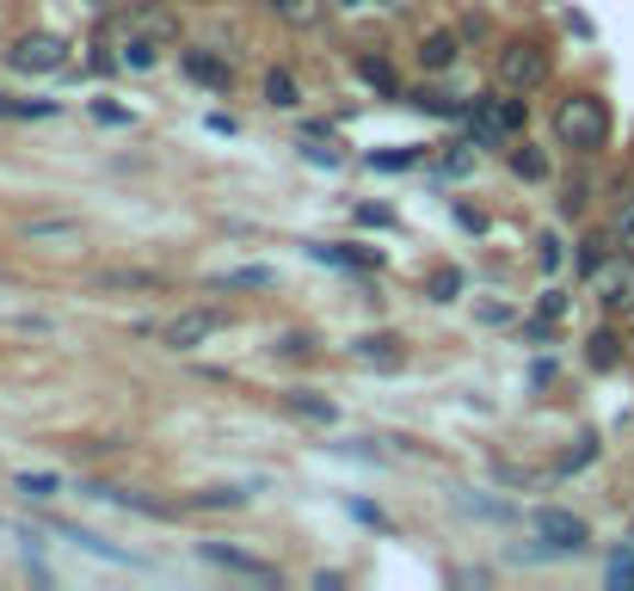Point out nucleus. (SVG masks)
<instances>
[{
	"label": "nucleus",
	"mask_w": 634,
	"mask_h": 591,
	"mask_svg": "<svg viewBox=\"0 0 634 591\" xmlns=\"http://www.w3.org/2000/svg\"><path fill=\"white\" fill-rule=\"evenodd\" d=\"M555 142L572 148V155H598L610 142V105L598 93H567L555 105Z\"/></svg>",
	"instance_id": "1"
},
{
	"label": "nucleus",
	"mask_w": 634,
	"mask_h": 591,
	"mask_svg": "<svg viewBox=\"0 0 634 591\" xmlns=\"http://www.w3.org/2000/svg\"><path fill=\"white\" fill-rule=\"evenodd\" d=\"M548 68H555V56H548L536 37H511L493 56V80L505 93H536V87H548Z\"/></svg>",
	"instance_id": "2"
},
{
	"label": "nucleus",
	"mask_w": 634,
	"mask_h": 591,
	"mask_svg": "<svg viewBox=\"0 0 634 591\" xmlns=\"http://www.w3.org/2000/svg\"><path fill=\"white\" fill-rule=\"evenodd\" d=\"M591 290H598L603 314H634V253H610V259L591 271Z\"/></svg>",
	"instance_id": "3"
},
{
	"label": "nucleus",
	"mask_w": 634,
	"mask_h": 591,
	"mask_svg": "<svg viewBox=\"0 0 634 591\" xmlns=\"http://www.w3.org/2000/svg\"><path fill=\"white\" fill-rule=\"evenodd\" d=\"M222 327H229V314L222 309H186V314H173L167 327H160V345H167V352H198V345H210Z\"/></svg>",
	"instance_id": "4"
},
{
	"label": "nucleus",
	"mask_w": 634,
	"mask_h": 591,
	"mask_svg": "<svg viewBox=\"0 0 634 591\" xmlns=\"http://www.w3.org/2000/svg\"><path fill=\"white\" fill-rule=\"evenodd\" d=\"M7 63H13L19 75H56V68L68 63V44L56 32H25L13 49H7Z\"/></svg>",
	"instance_id": "5"
},
{
	"label": "nucleus",
	"mask_w": 634,
	"mask_h": 591,
	"mask_svg": "<svg viewBox=\"0 0 634 591\" xmlns=\"http://www.w3.org/2000/svg\"><path fill=\"white\" fill-rule=\"evenodd\" d=\"M198 560H210V567H222V573H241V579H259V586L278 591L283 573L271 567V560L247 555V548H229V543H198Z\"/></svg>",
	"instance_id": "6"
},
{
	"label": "nucleus",
	"mask_w": 634,
	"mask_h": 591,
	"mask_svg": "<svg viewBox=\"0 0 634 591\" xmlns=\"http://www.w3.org/2000/svg\"><path fill=\"white\" fill-rule=\"evenodd\" d=\"M536 536H542V543H548V548H560V555H579V548L591 543L586 517L560 512V505H548V512H536Z\"/></svg>",
	"instance_id": "7"
},
{
	"label": "nucleus",
	"mask_w": 634,
	"mask_h": 591,
	"mask_svg": "<svg viewBox=\"0 0 634 591\" xmlns=\"http://www.w3.org/2000/svg\"><path fill=\"white\" fill-rule=\"evenodd\" d=\"M352 358L370 364V370H401V364H407V345L394 339V333H364V339H352Z\"/></svg>",
	"instance_id": "8"
},
{
	"label": "nucleus",
	"mask_w": 634,
	"mask_h": 591,
	"mask_svg": "<svg viewBox=\"0 0 634 591\" xmlns=\"http://www.w3.org/2000/svg\"><path fill=\"white\" fill-rule=\"evenodd\" d=\"M186 75L198 80V87H210V93H229L234 87V68L222 63V56H210V49H186Z\"/></svg>",
	"instance_id": "9"
},
{
	"label": "nucleus",
	"mask_w": 634,
	"mask_h": 591,
	"mask_svg": "<svg viewBox=\"0 0 634 591\" xmlns=\"http://www.w3.org/2000/svg\"><path fill=\"white\" fill-rule=\"evenodd\" d=\"M456 56H463L456 32H432L425 44H419V68H425V75H444V68H456Z\"/></svg>",
	"instance_id": "10"
},
{
	"label": "nucleus",
	"mask_w": 634,
	"mask_h": 591,
	"mask_svg": "<svg viewBox=\"0 0 634 591\" xmlns=\"http://www.w3.org/2000/svg\"><path fill=\"white\" fill-rule=\"evenodd\" d=\"M271 283H278V271H265V265H241V271H216L210 290H271Z\"/></svg>",
	"instance_id": "11"
},
{
	"label": "nucleus",
	"mask_w": 634,
	"mask_h": 591,
	"mask_svg": "<svg viewBox=\"0 0 634 591\" xmlns=\"http://www.w3.org/2000/svg\"><path fill=\"white\" fill-rule=\"evenodd\" d=\"M7 487H13L19 499H32V505H44V499H56V493H63V475H32V468H19V475H13Z\"/></svg>",
	"instance_id": "12"
},
{
	"label": "nucleus",
	"mask_w": 634,
	"mask_h": 591,
	"mask_svg": "<svg viewBox=\"0 0 634 591\" xmlns=\"http://www.w3.org/2000/svg\"><path fill=\"white\" fill-rule=\"evenodd\" d=\"M283 401H290V413H302V420H314V425H333V420H340V406L326 401V394H314V389H290Z\"/></svg>",
	"instance_id": "13"
},
{
	"label": "nucleus",
	"mask_w": 634,
	"mask_h": 591,
	"mask_svg": "<svg viewBox=\"0 0 634 591\" xmlns=\"http://www.w3.org/2000/svg\"><path fill=\"white\" fill-rule=\"evenodd\" d=\"M99 290H160V271H130V265H111V271H99Z\"/></svg>",
	"instance_id": "14"
},
{
	"label": "nucleus",
	"mask_w": 634,
	"mask_h": 591,
	"mask_svg": "<svg viewBox=\"0 0 634 591\" xmlns=\"http://www.w3.org/2000/svg\"><path fill=\"white\" fill-rule=\"evenodd\" d=\"M130 25H136L142 37H160V44H173V37H179V19H173L167 7H142V13L130 19Z\"/></svg>",
	"instance_id": "15"
},
{
	"label": "nucleus",
	"mask_w": 634,
	"mask_h": 591,
	"mask_svg": "<svg viewBox=\"0 0 634 591\" xmlns=\"http://www.w3.org/2000/svg\"><path fill=\"white\" fill-rule=\"evenodd\" d=\"M265 99H271L278 111H296V105H302V87H296L290 68H271V75H265Z\"/></svg>",
	"instance_id": "16"
},
{
	"label": "nucleus",
	"mask_w": 634,
	"mask_h": 591,
	"mask_svg": "<svg viewBox=\"0 0 634 591\" xmlns=\"http://www.w3.org/2000/svg\"><path fill=\"white\" fill-rule=\"evenodd\" d=\"M616 358H622V352H616V333L598 327V333L586 339V364H591V370H616Z\"/></svg>",
	"instance_id": "17"
},
{
	"label": "nucleus",
	"mask_w": 634,
	"mask_h": 591,
	"mask_svg": "<svg viewBox=\"0 0 634 591\" xmlns=\"http://www.w3.org/2000/svg\"><path fill=\"white\" fill-rule=\"evenodd\" d=\"M283 25H321V0H265Z\"/></svg>",
	"instance_id": "18"
},
{
	"label": "nucleus",
	"mask_w": 634,
	"mask_h": 591,
	"mask_svg": "<svg viewBox=\"0 0 634 591\" xmlns=\"http://www.w3.org/2000/svg\"><path fill=\"white\" fill-rule=\"evenodd\" d=\"M610 253H616V234H591V241H579V271H598L603 259H610Z\"/></svg>",
	"instance_id": "19"
},
{
	"label": "nucleus",
	"mask_w": 634,
	"mask_h": 591,
	"mask_svg": "<svg viewBox=\"0 0 634 591\" xmlns=\"http://www.w3.org/2000/svg\"><path fill=\"white\" fill-rule=\"evenodd\" d=\"M160 63V49H155V37H130V44H124V68H136V75H148V68H155Z\"/></svg>",
	"instance_id": "20"
},
{
	"label": "nucleus",
	"mask_w": 634,
	"mask_h": 591,
	"mask_svg": "<svg viewBox=\"0 0 634 591\" xmlns=\"http://www.w3.org/2000/svg\"><path fill=\"white\" fill-rule=\"evenodd\" d=\"M19 234H25V241H80V222H25V228H19Z\"/></svg>",
	"instance_id": "21"
},
{
	"label": "nucleus",
	"mask_w": 634,
	"mask_h": 591,
	"mask_svg": "<svg viewBox=\"0 0 634 591\" xmlns=\"http://www.w3.org/2000/svg\"><path fill=\"white\" fill-rule=\"evenodd\" d=\"M511 172H518V179H548V160H542L536 148H518V155H511Z\"/></svg>",
	"instance_id": "22"
},
{
	"label": "nucleus",
	"mask_w": 634,
	"mask_h": 591,
	"mask_svg": "<svg viewBox=\"0 0 634 591\" xmlns=\"http://www.w3.org/2000/svg\"><path fill=\"white\" fill-rule=\"evenodd\" d=\"M610 234H616V247L634 253V198H622V210H616V222H610Z\"/></svg>",
	"instance_id": "23"
},
{
	"label": "nucleus",
	"mask_w": 634,
	"mask_h": 591,
	"mask_svg": "<svg viewBox=\"0 0 634 591\" xmlns=\"http://www.w3.org/2000/svg\"><path fill=\"white\" fill-rule=\"evenodd\" d=\"M413 160H419L413 148H382V155H370V167L376 172H401V167H413Z\"/></svg>",
	"instance_id": "24"
},
{
	"label": "nucleus",
	"mask_w": 634,
	"mask_h": 591,
	"mask_svg": "<svg viewBox=\"0 0 634 591\" xmlns=\"http://www.w3.org/2000/svg\"><path fill=\"white\" fill-rule=\"evenodd\" d=\"M247 493H234V487H216V493H198V505H210V512H229V505H241Z\"/></svg>",
	"instance_id": "25"
},
{
	"label": "nucleus",
	"mask_w": 634,
	"mask_h": 591,
	"mask_svg": "<svg viewBox=\"0 0 634 591\" xmlns=\"http://www.w3.org/2000/svg\"><path fill=\"white\" fill-rule=\"evenodd\" d=\"M357 68H364V80H370V87H382V93H394V75H388V68L376 63V56H364V63H357Z\"/></svg>",
	"instance_id": "26"
},
{
	"label": "nucleus",
	"mask_w": 634,
	"mask_h": 591,
	"mask_svg": "<svg viewBox=\"0 0 634 591\" xmlns=\"http://www.w3.org/2000/svg\"><path fill=\"white\" fill-rule=\"evenodd\" d=\"M610 586H634V555H616V560H610Z\"/></svg>",
	"instance_id": "27"
},
{
	"label": "nucleus",
	"mask_w": 634,
	"mask_h": 591,
	"mask_svg": "<svg viewBox=\"0 0 634 591\" xmlns=\"http://www.w3.org/2000/svg\"><path fill=\"white\" fill-rule=\"evenodd\" d=\"M93 118H99V124H130V111L124 105H105V99H93Z\"/></svg>",
	"instance_id": "28"
},
{
	"label": "nucleus",
	"mask_w": 634,
	"mask_h": 591,
	"mask_svg": "<svg viewBox=\"0 0 634 591\" xmlns=\"http://www.w3.org/2000/svg\"><path fill=\"white\" fill-rule=\"evenodd\" d=\"M536 265H542V271H555V265H560V241H555V234H548V241H542Z\"/></svg>",
	"instance_id": "29"
},
{
	"label": "nucleus",
	"mask_w": 634,
	"mask_h": 591,
	"mask_svg": "<svg viewBox=\"0 0 634 591\" xmlns=\"http://www.w3.org/2000/svg\"><path fill=\"white\" fill-rule=\"evenodd\" d=\"M560 309H567V296H560V290L542 296V321H560Z\"/></svg>",
	"instance_id": "30"
},
{
	"label": "nucleus",
	"mask_w": 634,
	"mask_h": 591,
	"mask_svg": "<svg viewBox=\"0 0 634 591\" xmlns=\"http://www.w3.org/2000/svg\"><path fill=\"white\" fill-rule=\"evenodd\" d=\"M468 167H475V160H468V155H444V172H449V179H463Z\"/></svg>",
	"instance_id": "31"
},
{
	"label": "nucleus",
	"mask_w": 634,
	"mask_h": 591,
	"mask_svg": "<svg viewBox=\"0 0 634 591\" xmlns=\"http://www.w3.org/2000/svg\"><path fill=\"white\" fill-rule=\"evenodd\" d=\"M340 7H345V13H357V7H376V0H340Z\"/></svg>",
	"instance_id": "32"
},
{
	"label": "nucleus",
	"mask_w": 634,
	"mask_h": 591,
	"mask_svg": "<svg viewBox=\"0 0 634 591\" xmlns=\"http://www.w3.org/2000/svg\"><path fill=\"white\" fill-rule=\"evenodd\" d=\"M87 7H118V0H87Z\"/></svg>",
	"instance_id": "33"
}]
</instances>
